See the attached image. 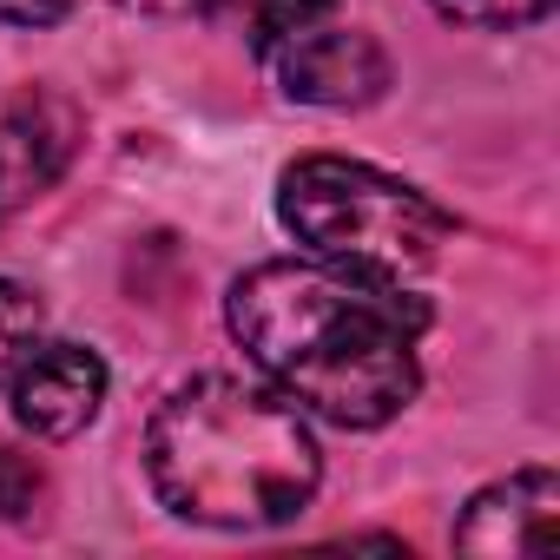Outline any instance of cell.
Instances as JSON below:
<instances>
[{"label": "cell", "mask_w": 560, "mask_h": 560, "mask_svg": "<svg viewBox=\"0 0 560 560\" xmlns=\"http://www.w3.org/2000/svg\"><path fill=\"white\" fill-rule=\"evenodd\" d=\"M224 317L277 389L337 429H383L422 389L416 337L429 311L383 277L324 257H270L231 284Z\"/></svg>", "instance_id": "cell-1"}, {"label": "cell", "mask_w": 560, "mask_h": 560, "mask_svg": "<svg viewBox=\"0 0 560 560\" xmlns=\"http://www.w3.org/2000/svg\"><path fill=\"white\" fill-rule=\"evenodd\" d=\"M145 468L178 521L231 534L298 521L324 481L304 416L244 376L178 383L145 429Z\"/></svg>", "instance_id": "cell-2"}, {"label": "cell", "mask_w": 560, "mask_h": 560, "mask_svg": "<svg viewBox=\"0 0 560 560\" xmlns=\"http://www.w3.org/2000/svg\"><path fill=\"white\" fill-rule=\"evenodd\" d=\"M277 218H284V231L311 257L383 277V284H402L409 270H422L448 244L442 205H429L416 185H402L363 159H337V152H311V159L284 165Z\"/></svg>", "instance_id": "cell-3"}, {"label": "cell", "mask_w": 560, "mask_h": 560, "mask_svg": "<svg viewBox=\"0 0 560 560\" xmlns=\"http://www.w3.org/2000/svg\"><path fill=\"white\" fill-rule=\"evenodd\" d=\"M277 67V86L304 106H330V113H350V106H370L383 100L389 86V54L363 34V27H304L291 34L284 47L264 54Z\"/></svg>", "instance_id": "cell-4"}, {"label": "cell", "mask_w": 560, "mask_h": 560, "mask_svg": "<svg viewBox=\"0 0 560 560\" xmlns=\"http://www.w3.org/2000/svg\"><path fill=\"white\" fill-rule=\"evenodd\" d=\"M80 139H86V113L54 86H27L0 113V218L34 205L40 191H54L67 178Z\"/></svg>", "instance_id": "cell-5"}, {"label": "cell", "mask_w": 560, "mask_h": 560, "mask_svg": "<svg viewBox=\"0 0 560 560\" xmlns=\"http://www.w3.org/2000/svg\"><path fill=\"white\" fill-rule=\"evenodd\" d=\"M8 396H14V422L40 442H67L80 435L100 402H106V363L100 350L86 343H34L14 376H8Z\"/></svg>", "instance_id": "cell-6"}, {"label": "cell", "mask_w": 560, "mask_h": 560, "mask_svg": "<svg viewBox=\"0 0 560 560\" xmlns=\"http://www.w3.org/2000/svg\"><path fill=\"white\" fill-rule=\"evenodd\" d=\"M553 521H560V481L547 468H521L468 501V514L455 521V547L462 553H508V560L553 553Z\"/></svg>", "instance_id": "cell-7"}, {"label": "cell", "mask_w": 560, "mask_h": 560, "mask_svg": "<svg viewBox=\"0 0 560 560\" xmlns=\"http://www.w3.org/2000/svg\"><path fill=\"white\" fill-rule=\"evenodd\" d=\"M224 8H231V21L244 27V40H250L257 54H270V47H284L291 34L317 27V21L330 14V0H224Z\"/></svg>", "instance_id": "cell-8"}, {"label": "cell", "mask_w": 560, "mask_h": 560, "mask_svg": "<svg viewBox=\"0 0 560 560\" xmlns=\"http://www.w3.org/2000/svg\"><path fill=\"white\" fill-rule=\"evenodd\" d=\"M34 337H40V298L21 284H0V389H8L14 363L34 350Z\"/></svg>", "instance_id": "cell-9"}, {"label": "cell", "mask_w": 560, "mask_h": 560, "mask_svg": "<svg viewBox=\"0 0 560 560\" xmlns=\"http://www.w3.org/2000/svg\"><path fill=\"white\" fill-rule=\"evenodd\" d=\"M429 8L462 27H534L553 14V0H429Z\"/></svg>", "instance_id": "cell-10"}, {"label": "cell", "mask_w": 560, "mask_h": 560, "mask_svg": "<svg viewBox=\"0 0 560 560\" xmlns=\"http://www.w3.org/2000/svg\"><path fill=\"white\" fill-rule=\"evenodd\" d=\"M40 501H47V475H40V462L21 455V448H0V514H8V521H34Z\"/></svg>", "instance_id": "cell-11"}, {"label": "cell", "mask_w": 560, "mask_h": 560, "mask_svg": "<svg viewBox=\"0 0 560 560\" xmlns=\"http://www.w3.org/2000/svg\"><path fill=\"white\" fill-rule=\"evenodd\" d=\"M73 14V0H0V21L8 27H54Z\"/></svg>", "instance_id": "cell-12"}, {"label": "cell", "mask_w": 560, "mask_h": 560, "mask_svg": "<svg viewBox=\"0 0 560 560\" xmlns=\"http://www.w3.org/2000/svg\"><path fill=\"white\" fill-rule=\"evenodd\" d=\"M126 8H139V14H178V8H191V0H126Z\"/></svg>", "instance_id": "cell-13"}]
</instances>
